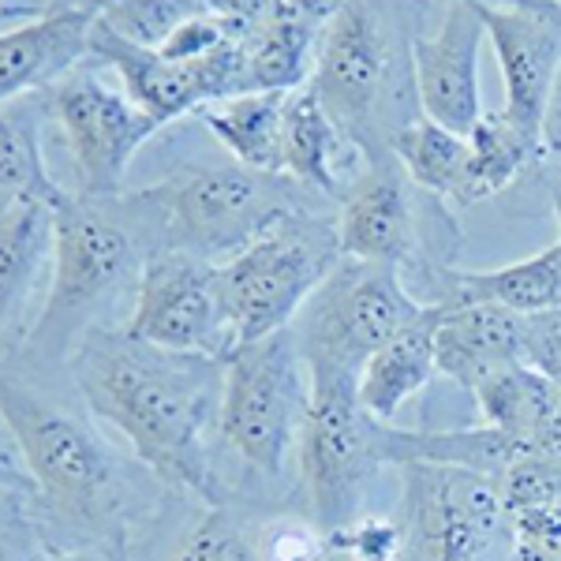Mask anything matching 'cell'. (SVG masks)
<instances>
[{
    "mask_svg": "<svg viewBox=\"0 0 561 561\" xmlns=\"http://www.w3.org/2000/svg\"><path fill=\"white\" fill-rule=\"evenodd\" d=\"M468 150H472V206L502 195L550 158L542 135L505 116L502 108L479 116V124L468 131Z\"/></svg>",
    "mask_w": 561,
    "mask_h": 561,
    "instance_id": "cell-26",
    "label": "cell"
},
{
    "mask_svg": "<svg viewBox=\"0 0 561 561\" xmlns=\"http://www.w3.org/2000/svg\"><path fill=\"white\" fill-rule=\"evenodd\" d=\"M31 561H116V558L105 554V550H94V547H71V550H45V554L31 558Z\"/></svg>",
    "mask_w": 561,
    "mask_h": 561,
    "instance_id": "cell-35",
    "label": "cell"
},
{
    "mask_svg": "<svg viewBox=\"0 0 561 561\" xmlns=\"http://www.w3.org/2000/svg\"><path fill=\"white\" fill-rule=\"evenodd\" d=\"M102 4H45L0 34V94H45L94 60V26Z\"/></svg>",
    "mask_w": 561,
    "mask_h": 561,
    "instance_id": "cell-16",
    "label": "cell"
},
{
    "mask_svg": "<svg viewBox=\"0 0 561 561\" xmlns=\"http://www.w3.org/2000/svg\"><path fill=\"white\" fill-rule=\"evenodd\" d=\"M161 251L225 266L248 251L280 217L319 210L330 198L285 173H259L248 165H180L165 180L139 187Z\"/></svg>",
    "mask_w": 561,
    "mask_h": 561,
    "instance_id": "cell-4",
    "label": "cell"
},
{
    "mask_svg": "<svg viewBox=\"0 0 561 561\" xmlns=\"http://www.w3.org/2000/svg\"><path fill=\"white\" fill-rule=\"evenodd\" d=\"M330 542H333V550H345L352 561H401L404 531H401V520L359 517Z\"/></svg>",
    "mask_w": 561,
    "mask_h": 561,
    "instance_id": "cell-33",
    "label": "cell"
},
{
    "mask_svg": "<svg viewBox=\"0 0 561 561\" xmlns=\"http://www.w3.org/2000/svg\"><path fill=\"white\" fill-rule=\"evenodd\" d=\"M505 561H561V505L513 513Z\"/></svg>",
    "mask_w": 561,
    "mask_h": 561,
    "instance_id": "cell-31",
    "label": "cell"
},
{
    "mask_svg": "<svg viewBox=\"0 0 561 561\" xmlns=\"http://www.w3.org/2000/svg\"><path fill=\"white\" fill-rule=\"evenodd\" d=\"M401 561H491L510 547V513L491 476L454 465H401Z\"/></svg>",
    "mask_w": 561,
    "mask_h": 561,
    "instance_id": "cell-10",
    "label": "cell"
},
{
    "mask_svg": "<svg viewBox=\"0 0 561 561\" xmlns=\"http://www.w3.org/2000/svg\"><path fill=\"white\" fill-rule=\"evenodd\" d=\"M520 337H524V364L539 370L542 378L558 382L561 378V304L550 311L528 314L520 319Z\"/></svg>",
    "mask_w": 561,
    "mask_h": 561,
    "instance_id": "cell-34",
    "label": "cell"
},
{
    "mask_svg": "<svg viewBox=\"0 0 561 561\" xmlns=\"http://www.w3.org/2000/svg\"><path fill=\"white\" fill-rule=\"evenodd\" d=\"M393 158L420 192L446 198L457 206H472V150L468 135H457L442 124L415 113L393 139Z\"/></svg>",
    "mask_w": 561,
    "mask_h": 561,
    "instance_id": "cell-24",
    "label": "cell"
},
{
    "mask_svg": "<svg viewBox=\"0 0 561 561\" xmlns=\"http://www.w3.org/2000/svg\"><path fill=\"white\" fill-rule=\"evenodd\" d=\"M505 83L502 113L542 135L561 71V4H479Z\"/></svg>",
    "mask_w": 561,
    "mask_h": 561,
    "instance_id": "cell-15",
    "label": "cell"
},
{
    "mask_svg": "<svg viewBox=\"0 0 561 561\" xmlns=\"http://www.w3.org/2000/svg\"><path fill=\"white\" fill-rule=\"evenodd\" d=\"M337 237L345 259L382 262L404 274L415 255V203L401 161H370V169L337 206Z\"/></svg>",
    "mask_w": 561,
    "mask_h": 561,
    "instance_id": "cell-18",
    "label": "cell"
},
{
    "mask_svg": "<svg viewBox=\"0 0 561 561\" xmlns=\"http://www.w3.org/2000/svg\"><path fill=\"white\" fill-rule=\"evenodd\" d=\"M341 259L337 214L304 210L280 217L248 251L217 266V293L237 348L293 330Z\"/></svg>",
    "mask_w": 561,
    "mask_h": 561,
    "instance_id": "cell-6",
    "label": "cell"
},
{
    "mask_svg": "<svg viewBox=\"0 0 561 561\" xmlns=\"http://www.w3.org/2000/svg\"><path fill=\"white\" fill-rule=\"evenodd\" d=\"M0 412L42 502V517L65 520L94 550L121 554L131 524V483L94 423L12 375L0 386Z\"/></svg>",
    "mask_w": 561,
    "mask_h": 561,
    "instance_id": "cell-2",
    "label": "cell"
},
{
    "mask_svg": "<svg viewBox=\"0 0 561 561\" xmlns=\"http://www.w3.org/2000/svg\"><path fill=\"white\" fill-rule=\"evenodd\" d=\"M49 116L60 124L79 173V195L116 198L124 195V176L131 158L161 131L150 113H142L124 90L102 79V65L87 60L65 83L45 90Z\"/></svg>",
    "mask_w": 561,
    "mask_h": 561,
    "instance_id": "cell-11",
    "label": "cell"
},
{
    "mask_svg": "<svg viewBox=\"0 0 561 561\" xmlns=\"http://www.w3.org/2000/svg\"><path fill=\"white\" fill-rule=\"evenodd\" d=\"M438 304H497L505 311L539 314L561 304V248L539 251L531 259L497 270H446L438 266L431 280L427 307Z\"/></svg>",
    "mask_w": 561,
    "mask_h": 561,
    "instance_id": "cell-21",
    "label": "cell"
},
{
    "mask_svg": "<svg viewBox=\"0 0 561 561\" xmlns=\"http://www.w3.org/2000/svg\"><path fill=\"white\" fill-rule=\"evenodd\" d=\"M217 12L240 49L243 94H293L311 83L314 49L333 4L229 0Z\"/></svg>",
    "mask_w": 561,
    "mask_h": 561,
    "instance_id": "cell-13",
    "label": "cell"
},
{
    "mask_svg": "<svg viewBox=\"0 0 561 561\" xmlns=\"http://www.w3.org/2000/svg\"><path fill=\"white\" fill-rule=\"evenodd\" d=\"M158 232L139 195L90 198L68 195L57 206V259H53L49 300L23 352L45 359L71 356L124 288H139L150 255H158Z\"/></svg>",
    "mask_w": 561,
    "mask_h": 561,
    "instance_id": "cell-3",
    "label": "cell"
},
{
    "mask_svg": "<svg viewBox=\"0 0 561 561\" xmlns=\"http://www.w3.org/2000/svg\"><path fill=\"white\" fill-rule=\"evenodd\" d=\"M497 491H502L505 513L524 510H547V505H561V472L539 454H524L497 476Z\"/></svg>",
    "mask_w": 561,
    "mask_h": 561,
    "instance_id": "cell-30",
    "label": "cell"
},
{
    "mask_svg": "<svg viewBox=\"0 0 561 561\" xmlns=\"http://www.w3.org/2000/svg\"><path fill=\"white\" fill-rule=\"evenodd\" d=\"M87 412L131 446L173 491L210 502V434L221 423L225 364L158 348L128 330L94 325L68 356Z\"/></svg>",
    "mask_w": 561,
    "mask_h": 561,
    "instance_id": "cell-1",
    "label": "cell"
},
{
    "mask_svg": "<svg viewBox=\"0 0 561 561\" xmlns=\"http://www.w3.org/2000/svg\"><path fill=\"white\" fill-rule=\"evenodd\" d=\"M169 561H262V558H259V539H251L237 517H229L225 510H210L187 528V536L176 542Z\"/></svg>",
    "mask_w": 561,
    "mask_h": 561,
    "instance_id": "cell-29",
    "label": "cell"
},
{
    "mask_svg": "<svg viewBox=\"0 0 561 561\" xmlns=\"http://www.w3.org/2000/svg\"><path fill=\"white\" fill-rule=\"evenodd\" d=\"M434 359L438 375L472 389L497 367L524 364L520 314L497 304H438L434 307Z\"/></svg>",
    "mask_w": 561,
    "mask_h": 561,
    "instance_id": "cell-20",
    "label": "cell"
},
{
    "mask_svg": "<svg viewBox=\"0 0 561 561\" xmlns=\"http://www.w3.org/2000/svg\"><path fill=\"white\" fill-rule=\"evenodd\" d=\"M483 42L486 23L479 0L442 4L438 26L412 34V90L420 113L457 135H468L483 116V102H479Z\"/></svg>",
    "mask_w": 561,
    "mask_h": 561,
    "instance_id": "cell-14",
    "label": "cell"
},
{
    "mask_svg": "<svg viewBox=\"0 0 561 561\" xmlns=\"http://www.w3.org/2000/svg\"><path fill=\"white\" fill-rule=\"evenodd\" d=\"M57 259V206L12 203L0 206V325L4 359L20 356L31 341L42 307L49 300Z\"/></svg>",
    "mask_w": 561,
    "mask_h": 561,
    "instance_id": "cell-17",
    "label": "cell"
},
{
    "mask_svg": "<svg viewBox=\"0 0 561 561\" xmlns=\"http://www.w3.org/2000/svg\"><path fill=\"white\" fill-rule=\"evenodd\" d=\"M311 401L296 442V468L307 513L325 536H341L359 520L370 479L382 460V427L359 404V375L352 370H307Z\"/></svg>",
    "mask_w": 561,
    "mask_h": 561,
    "instance_id": "cell-7",
    "label": "cell"
},
{
    "mask_svg": "<svg viewBox=\"0 0 561 561\" xmlns=\"http://www.w3.org/2000/svg\"><path fill=\"white\" fill-rule=\"evenodd\" d=\"M304 370L307 364L293 330H280L255 345H240L225 359L217 434L251 472L274 479L296 454L311 401V382L304 386Z\"/></svg>",
    "mask_w": 561,
    "mask_h": 561,
    "instance_id": "cell-9",
    "label": "cell"
},
{
    "mask_svg": "<svg viewBox=\"0 0 561 561\" xmlns=\"http://www.w3.org/2000/svg\"><path fill=\"white\" fill-rule=\"evenodd\" d=\"M438 375L434 359V307L423 311L420 322L401 330L393 341H386L359 370V404L378 423H389L401 412L404 401H412L420 389H427Z\"/></svg>",
    "mask_w": 561,
    "mask_h": 561,
    "instance_id": "cell-23",
    "label": "cell"
},
{
    "mask_svg": "<svg viewBox=\"0 0 561 561\" xmlns=\"http://www.w3.org/2000/svg\"><path fill=\"white\" fill-rule=\"evenodd\" d=\"M255 539L262 561H325L333 550L330 536L314 520H274Z\"/></svg>",
    "mask_w": 561,
    "mask_h": 561,
    "instance_id": "cell-32",
    "label": "cell"
},
{
    "mask_svg": "<svg viewBox=\"0 0 561 561\" xmlns=\"http://www.w3.org/2000/svg\"><path fill=\"white\" fill-rule=\"evenodd\" d=\"M124 330L158 348L210 356L221 364L237 352L217 293V266L180 251L150 255Z\"/></svg>",
    "mask_w": 561,
    "mask_h": 561,
    "instance_id": "cell-12",
    "label": "cell"
},
{
    "mask_svg": "<svg viewBox=\"0 0 561 561\" xmlns=\"http://www.w3.org/2000/svg\"><path fill=\"white\" fill-rule=\"evenodd\" d=\"M203 4L192 0H124V4H102V20L113 26L121 38H128L142 49H161L169 34L184 20H192Z\"/></svg>",
    "mask_w": 561,
    "mask_h": 561,
    "instance_id": "cell-28",
    "label": "cell"
},
{
    "mask_svg": "<svg viewBox=\"0 0 561 561\" xmlns=\"http://www.w3.org/2000/svg\"><path fill=\"white\" fill-rule=\"evenodd\" d=\"M550 198H554V214H558V229H561V169H558V176L550 180ZM558 248H561V232H558Z\"/></svg>",
    "mask_w": 561,
    "mask_h": 561,
    "instance_id": "cell-36",
    "label": "cell"
},
{
    "mask_svg": "<svg viewBox=\"0 0 561 561\" xmlns=\"http://www.w3.org/2000/svg\"><path fill=\"white\" fill-rule=\"evenodd\" d=\"M285 108L288 94H237L217 105H206V131L232 153L237 165L259 173H285L280 147H285Z\"/></svg>",
    "mask_w": 561,
    "mask_h": 561,
    "instance_id": "cell-25",
    "label": "cell"
},
{
    "mask_svg": "<svg viewBox=\"0 0 561 561\" xmlns=\"http://www.w3.org/2000/svg\"><path fill=\"white\" fill-rule=\"evenodd\" d=\"M280 165H285V176L300 180L304 187L341 206L348 187L370 169V158L325 113L319 94L311 87H300L288 94Z\"/></svg>",
    "mask_w": 561,
    "mask_h": 561,
    "instance_id": "cell-19",
    "label": "cell"
},
{
    "mask_svg": "<svg viewBox=\"0 0 561 561\" xmlns=\"http://www.w3.org/2000/svg\"><path fill=\"white\" fill-rule=\"evenodd\" d=\"M423 311L427 304L404 285L397 266L341 259L296 314L293 333L307 370L359 375L367 359L401 330L420 322Z\"/></svg>",
    "mask_w": 561,
    "mask_h": 561,
    "instance_id": "cell-8",
    "label": "cell"
},
{
    "mask_svg": "<svg viewBox=\"0 0 561 561\" xmlns=\"http://www.w3.org/2000/svg\"><path fill=\"white\" fill-rule=\"evenodd\" d=\"M404 12L393 4H333L314 49L311 87L325 113L370 161L393 158L401 90L412 83V42L404 45Z\"/></svg>",
    "mask_w": 561,
    "mask_h": 561,
    "instance_id": "cell-5",
    "label": "cell"
},
{
    "mask_svg": "<svg viewBox=\"0 0 561 561\" xmlns=\"http://www.w3.org/2000/svg\"><path fill=\"white\" fill-rule=\"evenodd\" d=\"M472 401L483 415V427H494L517 438L520 446H531L542 420L554 409V382L528 364H510L486 375L472 389Z\"/></svg>",
    "mask_w": 561,
    "mask_h": 561,
    "instance_id": "cell-27",
    "label": "cell"
},
{
    "mask_svg": "<svg viewBox=\"0 0 561 561\" xmlns=\"http://www.w3.org/2000/svg\"><path fill=\"white\" fill-rule=\"evenodd\" d=\"M45 121H53L45 94L4 102V113H0V206H12V203L60 206L71 195L45 169V153H42Z\"/></svg>",
    "mask_w": 561,
    "mask_h": 561,
    "instance_id": "cell-22",
    "label": "cell"
}]
</instances>
